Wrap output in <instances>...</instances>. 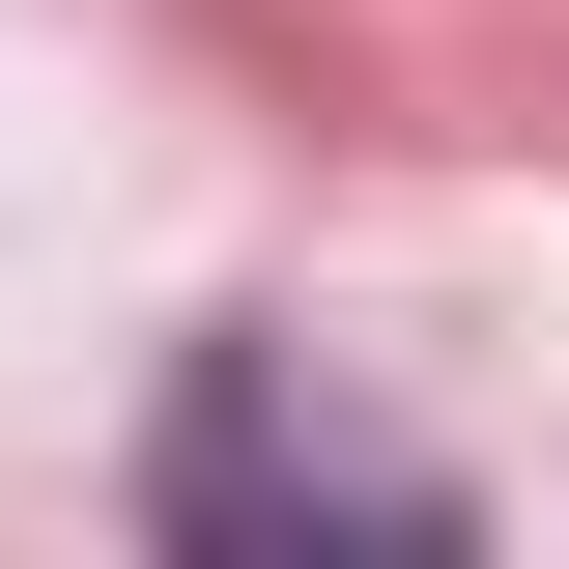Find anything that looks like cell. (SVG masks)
I'll return each mask as SVG.
<instances>
[{
	"label": "cell",
	"mask_w": 569,
	"mask_h": 569,
	"mask_svg": "<svg viewBox=\"0 0 569 569\" xmlns=\"http://www.w3.org/2000/svg\"><path fill=\"white\" fill-rule=\"evenodd\" d=\"M142 512H171L200 569H313V541L427 569V541H456V485H427L399 427H342V399H313V342H200V399H171Z\"/></svg>",
	"instance_id": "1"
}]
</instances>
